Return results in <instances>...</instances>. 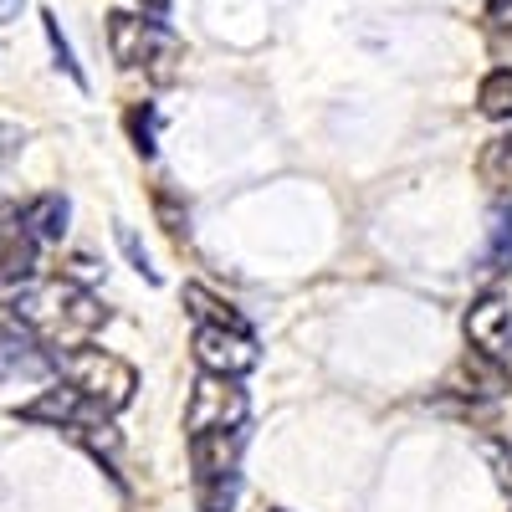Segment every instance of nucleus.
Instances as JSON below:
<instances>
[{
	"label": "nucleus",
	"mask_w": 512,
	"mask_h": 512,
	"mask_svg": "<svg viewBox=\"0 0 512 512\" xmlns=\"http://www.w3.org/2000/svg\"><path fill=\"white\" fill-rule=\"evenodd\" d=\"M108 52L118 57V67H134L144 72L149 82H175L180 77V62H185V47L169 36L159 21H139V16H108Z\"/></svg>",
	"instance_id": "nucleus-1"
},
{
	"label": "nucleus",
	"mask_w": 512,
	"mask_h": 512,
	"mask_svg": "<svg viewBox=\"0 0 512 512\" xmlns=\"http://www.w3.org/2000/svg\"><path fill=\"white\" fill-rule=\"evenodd\" d=\"M57 369L67 374V384L88 400L93 410L113 415V410H128L134 405V390H139V374L128 359L108 354V349H72L57 359Z\"/></svg>",
	"instance_id": "nucleus-2"
},
{
	"label": "nucleus",
	"mask_w": 512,
	"mask_h": 512,
	"mask_svg": "<svg viewBox=\"0 0 512 512\" xmlns=\"http://www.w3.org/2000/svg\"><path fill=\"white\" fill-rule=\"evenodd\" d=\"M251 415V400L241 390V379H221V374H200L195 390L185 400V431L205 436V431H241Z\"/></svg>",
	"instance_id": "nucleus-3"
},
{
	"label": "nucleus",
	"mask_w": 512,
	"mask_h": 512,
	"mask_svg": "<svg viewBox=\"0 0 512 512\" xmlns=\"http://www.w3.org/2000/svg\"><path fill=\"white\" fill-rule=\"evenodd\" d=\"M190 349H195V364L205 374H221V379H241V374H251L256 364H262V349H256L251 328H210V323H200Z\"/></svg>",
	"instance_id": "nucleus-4"
},
{
	"label": "nucleus",
	"mask_w": 512,
	"mask_h": 512,
	"mask_svg": "<svg viewBox=\"0 0 512 512\" xmlns=\"http://www.w3.org/2000/svg\"><path fill=\"white\" fill-rule=\"evenodd\" d=\"M466 328V344H472V354L492 359V364H507L512 359V308L502 292H482L472 308H466L461 318Z\"/></svg>",
	"instance_id": "nucleus-5"
},
{
	"label": "nucleus",
	"mask_w": 512,
	"mask_h": 512,
	"mask_svg": "<svg viewBox=\"0 0 512 512\" xmlns=\"http://www.w3.org/2000/svg\"><path fill=\"white\" fill-rule=\"evenodd\" d=\"M236 451H241V431H205V436H190V466H195L200 487L236 477Z\"/></svg>",
	"instance_id": "nucleus-6"
},
{
	"label": "nucleus",
	"mask_w": 512,
	"mask_h": 512,
	"mask_svg": "<svg viewBox=\"0 0 512 512\" xmlns=\"http://www.w3.org/2000/svg\"><path fill=\"white\" fill-rule=\"evenodd\" d=\"M57 369V359L21 328H0V379H36Z\"/></svg>",
	"instance_id": "nucleus-7"
},
{
	"label": "nucleus",
	"mask_w": 512,
	"mask_h": 512,
	"mask_svg": "<svg viewBox=\"0 0 512 512\" xmlns=\"http://www.w3.org/2000/svg\"><path fill=\"white\" fill-rule=\"evenodd\" d=\"M451 390L477 395V400H497V395L512 390V379H507V364H492V359H482V354L466 349V359L451 369Z\"/></svg>",
	"instance_id": "nucleus-8"
},
{
	"label": "nucleus",
	"mask_w": 512,
	"mask_h": 512,
	"mask_svg": "<svg viewBox=\"0 0 512 512\" xmlns=\"http://www.w3.org/2000/svg\"><path fill=\"white\" fill-rule=\"evenodd\" d=\"M0 272L6 277H31L36 272V236L26 231L21 216H11L6 205H0Z\"/></svg>",
	"instance_id": "nucleus-9"
},
{
	"label": "nucleus",
	"mask_w": 512,
	"mask_h": 512,
	"mask_svg": "<svg viewBox=\"0 0 512 512\" xmlns=\"http://www.w3.org/2000/svg\"><path fill=\"white\" fill-rule=\"evenodd\" d=\"M21 415L36 420V425H67V431H72V425H82V420H93V415H88V400H82L72 384H67V390L57 384V390L36 395L31 405H21Z\"/></svg>",
	"instance_id": "nucleus-10"
},
{
	"label": "nucleus",
	"mask_w": 512,
	"mask_h": 512,
	"mask_svg": "<svg viewBox=\"0 0 512 512\" xmlns=\"http://www.w3.org/2000/svg\"><path fill=\"white\" fill-rule=\"evenodd\" d=\"M477 180L497 210H512V139H492L477 154Z\"/></svg>",
	"instance_id": "nucleus-11"
},
{
	"label": "nucleus",
	"mask_w": 512,
	"mask_h": 512,
	"mask_svg": "<svg viewBox=\"0 0 512 512\" xmlns=\"http://www.w3.org/2000/svg\"><path fill=\"white\" fill-rule=\"evenodd\" d=\"M108 323V308H98V297L93 292H82V287H67L62 292V313H57V333L67 338H82V333H93Z\"/></svg>",
	"instance_id": "nucleus-12"
},
{
	"label": "nucleus",
	"mask_w": 512,
	"mask_h": 512,
	"mask_svg": "<svg viewBox=\"0 0 512 512\" xmlns=\"http://www.w3.org/2000/svg\"><path fill=\"white\" fill-rule=\"evenodd\" d=\"M26 231L36 236V241H62L67 236V221H72V205H67V195H36L31 205H26Z\"/></svg>",
	"instance_id": "nucleus-13"
},
{
	"label": "nucleus",
	"mask_w": 512,
	"mask_h": 512,
	"mask_svg": "<svg viewBox=\"0 0 512 512\" xmlns=\"http://www.w3.org/2000/svg\"><path fill=\"white\" fill-rule=\"evenodd\" d=\"M185 303H190V313H195L200 323H210V328H246V318H241L231 303H221L210 287H200V282L185 287Z\"/></svg>",
	"instance_id": "nucleus-14"
},
{
	"label": "nucleus",
	"mask_w": 512,
	"mask_h": 512,
	"mask_svg": "<svg viewBox=\"0 0 512 512\" xmlns=\"http://www.w3.org/2000/svg\"><path fill=\"white\" fill-rule=\"evenodd\" d=\"M477 108H482L487 118H512V67H497V72L482 77Z\"/></svg>",
	"instance_id": "nucleus-15"
},
{
	"label": "nucleus",
	"mask_w": 512,
	"mask_h": 512,
	"mask_svg": "<svg viewBox=\"0 0 512 512\" xmlns=\"http://www.w3.org/2000/svg\"><path fill=\"white\" fill-rule=\"evenodd\" d=\"M41 31H47V41H52L57 67L77 82V88H88V77H82V67H77V57H72V41H67V36H62V26H57V11H41Z\"/></svg>",
	"instance_id": "nucleus-16"
},
{
	"label": "nucleus",
	"mask_w": 512,
	"mask_h": 512,
	"mask_svg": "<svg viewBox=\"0 0 512 512\" xmlns=\"http://www.w3.org/2000/svg\"><path fill=\"white\" fill-rule=\"evenodd\" d=\"M482 461L492 466L497 487L512 497V441H482Z\"/></svg>",
	"instance_id": "nucleus-17"
},
{
	"label": "nucleus",
	"mask_w": 512,
	"mask_h": 512,
	"mask_svg": "<svg viewBox=\"0 0 512 512\" xmlns=\"http://www.w3.org/2000/svg\"><path fill=\"white\" fill-rule=\"evenodd\" d=\"M128 134H134V149L149 159L154 154V108L139 103V108H128Z\"/></svg>",
	"instance_id": "nucleus-18"
},
{
	"label": "nucleus",
	"mask_w": 512,
	"mask_h": 512,
	"mask_svg": "<svg viewBox=\"0 0 512 512\" xmlns=\"http://www.w3.org/2000/svg\"><path fill=\"white\" fill-rule=\"evenodd\" d=\"M487 262H492V267L512 262V216H507V210H497V221H492V246H487Z\"/></svg>",
	"instance_id": "nucleus-19"
},
{
	"label": "nucleus",
	"mask_w": 512,
	"mask_h": 512,
	"mask_svg": "<svg viewBox=\"0 0 512 512\" xmlns=\"http://www.w3.org/2000/svg\"><path fill=\"white\" fill-rule=\"evenodd\" d=\"M98 277H103V267L93 262V256H82V251H77L72 262H67V287H82V292H88Z\"/></svg>",
	"instance_id": "nucleus-20"
},
{
	"label": "nucleus",
	"mask_w": 512,
	"mask_h": 512,
	"mask_svg": "<svg viewBox=\"0 0 512 512\" xmlns=\"http://www.w3.org/2000/svg\"><path fill=\"white\" fill-rule=\"evenodd\" d=\"M21 149H26V128L0 118V169H6L11 159H21Z\"/></svg>",
	"instance_id": "nucleus-21"
},
{
	"label": "nucleus",
	"mask_w": 512,
	"mask_h": 512,
	"mask_svg": "<svg viewBox=\"0 0 512 512\" xmlns=\"http://www.w3.org/2000/svg\"><path fill=\"white\" fill-rule=\"evenodd\" d=\"M118 241H123V251H128V262H134L149 282H154V267H149V256H144V246H139V236L128 231V226H118Z\"/></svg>",
	"instance_id": "nucleus-22"
},
{
	"label": "nucleus",
	"mask_w": 512,
	"mask_h": 512,
	"mask_svg": "<svg viewBox=\"0 0 512 512\" xmlns=\"http://www.w3.org/2000/svg\"><path fill=\"white\" fill-rule=\"evenodd\" d=\"M492 52H497V57H512V26H507V21L492 26Z\"/></svg>",
	"instance_id": "nucleus-23"
},
{
	"label": "nucleus",
	"mask_w": 512,
	"mask_h": 512,
	"mask_svg": "<svg viewBox=\"0 0 512 512\" xmlns=\"http://www.w3.org/2000/svg\"><path fill=\"white\" fill-rule=\"evenodd\" d=\"M16 16H21V0H0V26L16 21Z\"/></svg>",
	"instance_id": "nucleus-24"
},
{
	"label": "nucleus",
	"mask_w": 512,
	"mask_h": 512,
	"mask_svg": "<svg viewBox=\"0 0 512 512\" xmlns=\"http://www.w3.org/2000/svg\"><path fill=\"white\" fill-rule=\"evenodd\" d=\"M144 6H149L154 16H164V11H169V0H144Z\"/></svg>",
	"instance_id": "nucleus-25"
},
{
	"label": "nucleus",
	"mask_w": 512,
	"mask_h": 512,
	"mask_svg": "<svg viewBox=\"0 0 512 512\" xmlns=\"http://www.w3.org/2000/svg\"><path fill=\"white\" fill-rule=\"evenodd\" d=\"M272 512H282V507H272Z\"/></svg>",
	"instance_id": "nucleus-26"
}]
</instances>
